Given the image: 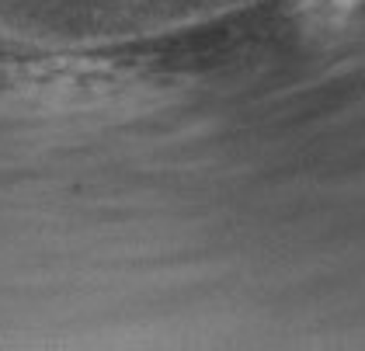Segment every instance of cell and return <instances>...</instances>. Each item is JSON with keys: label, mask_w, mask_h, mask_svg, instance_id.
<instances>
[{"label": "cell", "mask_w": 365, "mask_h": 351, "mask_svg": "<svg viewBox=\"0 0 365 351\" xmlns=\"http://www.w3.org/2000/svg\"><path fill=\"white\" fill-rule=\"evenodd\" d=\"M341 4H344V7H351V4H359V0H341Z\"/></svg>", "instance_id": "1"}]
</instances>
